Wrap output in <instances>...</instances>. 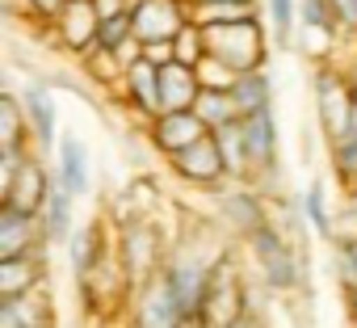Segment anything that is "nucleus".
I'll list each match as a JSON object with an SVG mask.
<instances>
[{"label": "nucleus", "mask_w": 357, "mask_h": 328, "mask_svg": "<svg viewBox=\"0 0 357 328\" xmlns=\"http://www.w3.org/2000/svg\"><path fill=\"white\" fill-rule=\"evenodd\" d=\"M240 248L248 253L261 290H269V295H298V290L311 295V286H307V274H311L307 244L294 240L278 219H269L265 228H257Z\"/></svg>", "instance_id": "nucleus-1"}, {"label": "nucleus", "mask_w": 357, "mask_h": 328, "mask_svg": "<svg viewBox=\"0 0 357 328\" xmlns=\"http://www.w3.org/2000/svg\"><path fill=\"white\" fill-rule=\"evenodd\" d=\"M261 286H248L244 282V269H240V253L236 244L215 261V274H211V286H206V303H202V315L198 324L202 328H227L244 315H257V299Z\"/></svg>", "instance_id": "nucleus-2"}, {"label": "nucleus", "mask_w": 357, "mask_h": 328, "mask_svg": "<svg viewBox=\"0 0 357 328\" xmlns=\"http://www.w3.org/2000/svg\"><path fill=\"white\" fill-rule=\"evenodd\" d=\"M311 110H315V131L324 143H336L353 131L357 93H353L340 64H315L311 68Z\"/></svg>", "instance_id": "nucleus-3"}, {"label": "nucleus", "mask_w": 357, "mask_h": 328, "mask_svg": "<svg viewBox=\"0 0 357 328\" xmlns=\"http://www.w3.org/2000/svg\"><path fill=\"white\" fill-rule=\"evenodd\" d=\"M206 51L244 76V72L269 68L273 38H269L265 17H248V22H231V26H206Z\"/></svg>", "instance_id": "nucleus-4"}, {"label": "nucleus", "mask_w": 357, "mask_h": 328, "mask_svg": "<svg viewBox=\"0 0 357 328\" xmlns=\"http://www.w3.org/2000/svg\"><path fill=\"white\" fill-rule=\"evenodd\" d=\"M168 244H172V236H168L164 228H155L151 215H147V219L118 223V244H114V253H118V265H122L130 290L143 286L147 278H155V274L164 269Z\"/></svg>", "instance_id": "nucleus-5"}, {"label": "nucleus", "mask_w": 357, "mask_h": 328, "mask_svg": "<svg viewBox=\"0 0 357 328\" xmlns=\"http://www.w3.org/2000/svg\"><path fill=\"white\" fill-rule=\"evenodd\" d=\"M211 202H215V223L236 240L244 244L257 228H265L273 219V202L252 186V181H223L219 190H206Z\"/></svg>", "instance_id": "nucleus-6"}, {"label": "nucleus", "mask_w": 357, "mask_h": 328, "mask_svg": "<svg viewBox=\"0 0 357 328\" xmlns=\"http://www.w3.org/2000/svg\"><path fill=\"white\" fill-rule=\"evenodd\" d=\"M126 324L130 328H185L194 324L181 307V299H176L172 282L164 278V269L155 278H147L143 286L130 290V307H126Z\"/></svg>", "instance_id": "nucleus-7"}, {"label": "nucleus", "mask_w": 357, "mask_h": 328, "mask_svg": "<svg viewBox=\"0 0 357 328\" xmlns=\"http://www.w3.org/2000/svg\"><path fill=\"white\" fill-rule=\"evenodd\" d=\"M51 156H43L38 147L17 164L13 173H5L0 181V202L5 207H17V211H30V215H43L51 190H55V164H47Z\"/></svg>", "instance_id": "nucleus-8"}, {"label": "nucleus", "mask_w": 357, "mask_h": 328, "mask_svg": "<svg viewBox=\"0 0 357 328\" xmlns=\"http://www.w3.org/2000/svg\"><path fill=\"white\" fill-rule=\"evenodd\" d=\"M164 164H168V173H172L176 181H185V186H194V190H219V186L227 181V164H223V151H219L215 131H211L206 139L190 143L185 151L168 156Z\"/></svg>", "instance_id": "nucleus-9"}, {"label": "nucleus", "mask_w": 357, "mask_h": 328, "mask_svg": "<svg viewBox=\"0 0 357 328\" xmlns=\"http://www.w3.org/2000/svg\"><path fill=\"white\" fill-rule=\"evenodd\" d=\"M97 30H101V13H97V0H68L63 13L47 26V38L72 55V59H84L93 47H97Z\"/></svg>", "instance_id": "nucleus-10"}, {"label": "nucleus", "mask_w": 357, "mask_h": 328, "mask_svg": "<svg viewBox=\"0 0 357 328\" xmlns=\"http://www.w3.org/2000/svg\"><path fill=\"white\" fill-rule=\"evenodd\" d=\"M130 22L143 43H172L194 22V9H190V0H135Z\"/></svg>", "instance_id": "nucleus-11"}, {"label": "nucleus", "mask_w": 357, "mask_h": 328, "mask_svg": "<svg viewBox=\"0 0 357 328\" xmlns=\"http://www.w3.org/2000/svg\"><path fill=\"white\" fill-rule=\"evenodd\" d=\"M143 135H147L151 151L168 160V156H176V151H185L190 143L206 139L211 126L198 118V110H164V114H155V118L143 126Z\"/></svg>", "instance_id": "nucleus-12"}, {"label": "nucleus", "mask_w": 357, "mask_h": 328, "mask_svg": "<svg viewBox=\"0 0 357 328\" xmlns=\"http://www.w3.org/2000/svg\"><path fill=\"white\" fill-rule=\"evenodd\" d=\"M17 93H22V105H26V118H30L34 147H38L43 156H51V151H55V143H59V135H63V126H59V97H55V89H51L47 80L30 76Z\"/></svg>", "instance_id": "nucleus-13"}, {"label": "nucleus", "mask_w": 357, "mask_h": 328, "mask_svg": "<svg viewBox=\"0 0 357 328\" xmlns=\"http://www.w3.org/2000/svg\"><path fill=\"white\" fill-rule=\"evenodd\" d=\"M51 164H55V181L76 194V198H89L93 194V181H97V169H93V151L89 143L76 135V131H63L55 151H51Z\"/></svg>", "instance_id": "nucleus-14"}, {"label": "nucleus", "mask_w": 357, "mask_h": 328, "mask_svg": "<svg viewBox=\"0 0 357 328\" xmlns=\"http://www.w3.org/2000/svg\"><path fill=\"white\" fill-rule=\"evenodd\" d=\"M118 101H122V110L126 114H135L143 126L155 118V114H164V101H160V68L155 64H147V59H139V64H130L126 72H122V80H118Z\"/></svg>", "instance_id": "nucleus-15"}, {"label": "nucleus", "mask_w": 357, "mask_h": 328, "mask_svg": "<svg viewBox=\"0 0 357 328\" xmlns=\"http://www.w3.org/2000/svg\"><path fill=\"white\" fill-rule=\"evenodd\" d=\"M294 202H298V215H303L307 232H311L319 244H332V240L340 236L344 202H336V198H332V190H328V181H324V177H315V181H307L303 190H294Z\"/></svg>", "instance_id": "nucleus-16"}, {"label": "nucleus", "mask_w": 357, "mask_h": 328, "mask_svg": "<svg viewBox=\"0 0 357 328\" xmlns=\"http://www.w3.org/2000/svg\"><path fill=\"white\" fill-rule=\"evenodd\" d=\"M114 244H118V228H114V219H101V215L84 219V223L76 228V236L68 240V265H72V278H80V274L97 269L101 261H109V257H114Z\"/></svg>", "instance_id": "nucleus-17"}, {"label": "nucleus", "mask_w": 357, "mask_h": 328, "mask_svg": "<svg viewBox=\"0 0 357 328\" xmlns=\"http://www.w3.org/2000/svg\"><path fill=\"white\" fill-rule=\"evenodd\" d=\"M51 244L34 248V253H22V257H0V299L9 295H30L38 286L51 282Z\"/></svg>", "instance_id": "nucleus-18"}, {"label": "nucleus", "mask_w": 357, "mask_h": 328, "mask_svg": "<svg viewBox=\"0 0 357 328\" xmlns=\"http://www.w3.org/2000/svg\"><path fill=\"white\" fill-rule=\"evenodd\" d=\"M51 324H59V307H55L51 282L30 290V295L0 299V328H51Z\"/></svg>", "instance_id": "nucleus-19"}, {"label": "nucleus", "mask_w": 357, "mask_h": 328, "mask_svg": "<svg viewBox=\"0 0 357 328\" xmlns=\"http://www.w3.org/2000/svg\"><path fill=\"white\" fill-rule=\"evenodd\" d=\"M244 139H248V151H252V177L261 169L282 164V122H278V105L273 110L244 114Z\"/></svg>", "instance_id": "nucleus-20"}, {"label": "nucleus", "mask_w": 357, "mask_h": 328, "mask_svg": "<svg viewBox=\"0 0 357 328\" xmlns=\"http://www.w3.org/2000/svg\"><path fill=\"white\" fill-rule=\"evenodd\" d=\"M43 244H51V240H47L38 215L0 202V257H22V253H34V248H43ZM51 248H55V244H51Z\"/></svg>", "instance_id": "nucleus-21"}, {"label": "nucleus", "mask_w": 357, "mask_h": 328, "mask_svg": "<svg viewBox=\"0 0 357 328\" xmlns=\"http://www.w3.org/2000/svg\"><path fill=\"white\" fill-rule=\"evenodd\" d=\"M202 97V76L198 68L181 64V59H172L160 68V101L164 110H194Z\"/></svg>", "instance_id": "nucleus-22"}, {"label": "nucleus", "mask_w": 357, "mask_h": 328, "mask_svg": "<svg viewBox=\"0 0 357 328\" xmlns=\"http://www.w3.org/2000/svg\"><path fill=\"white\" fill-rule=\"evenodd\" d=\"M76 194H68L59 181H55V190H51V198H47V207H43V232H47V240L55 244V248H68V240L76 236V228H80V219H76Z\"/></svg>", "instance_id": "nucleus-23"}, {"label": "nucleus", "mask_w": 357, "mask_h": 328, "mask_svg": "<svg viewBox=\"0 0 357 328\" xmlns=\"http://www.w3.org/2000/svg\"><path fill=\"white\" fill-rule=\"evenodd\" d=\"M30 147H34V135H30L22 93L5 89L0 93V151H30Z\"/></svg>", "instance_id": "nucleus-24"}, {"label": "nucleus", "mask_w": 357, "mask_h": 328, "mask_svg": "<svg viewBox=\"0 0 357 328\" xmlns=\"http://www.w3.org/2000/svg\"><path fill=\"white\" fill-rule=\"evenodd\" d=\"M240 114H257V110H273L278 105V76L269 68H257V72H244L231 89Z\"/></svg>", "instance_id": "nucleus-25"}, {"label": "nucleus", "mask_w": 357, "mask_h": 328, "mask_svg": "<svg viewBox=\"0 0 357 328\" xmlns=\"http://www.w3.org/2000/svg\"><path fill=\"white\" fill-rule=\"evenodd\" d=\"M215 139H219V151H223V164H227V181H252V151H248V139H244V118L231 122V126H219Z\"/></svg>", "instance_id": "nucleus-26"}, {"label": "nucleus", "mask_w": 357, "mask_h": 328, "mask_svg": "<svg viewBox=\"0 0 357 328\" xmlns=\"http://www.w3.org/2000/svg\"><path fill=\"white\" fill-rule=\"evenodd\" d=\"M194 22L206 26H231V22H248V17H265L261 0H202V5H190Z\"/></svg>", "instance_id": "nucleus-27"}, {"label": "nucleus", "mask_w": 357, "mask_h": 328, "mask_svg": "<svg viewBox=\"0 0 357 328\" xmlns=\"http://www.w3.org/2000/svg\"><path fill=\"white\" fill-rule=\"evenodd\" d=\"M261 13L278 51L298 43V0H261Z\"/></svg>", "instance_id": "nucleus-28"}, {"label": "nucleus", "mask_w": 357, "mask_h": 328, "mask_svg": "<svg viewBox=\"0 0 357 328\" xmlns=\"http://www.w3.org/2000/svg\"><path fill=\"white\" fill-rule=\"evenodd\" d=\"M328 274L340 290H353L357 286V236L353 232H340L332 244H328Z\"/></svg>", "instance_id": "nucleus-29"}, {"label": "nucleus", "mask_w": 357, "mask_h": 328, "mask_svg": "<svg viewBox=\"0 0 357 328\" xmlns=\"http://www.w3.org/2000/svg\"><path fill=\"white\" fill-rule=\"evenodd\" d=\"M328 164H332V177H336V190L349 194L357 190V131L328 143Z\"/></svg>", "instance_id": "nucleus-30"}, {"label": "nucleus", "mask_w": 357, "mask_h": 328, "mask_svg": "<svg viewBox=\"0 0 357 328\" xmlns=\"http://www.w3.org/2000/svg\"><path fill=\"white\" fill-rule=\"evenodd\" d=\"M198 118L211 126V131H219V126H231V122H240L244 114H240V105H236V97L231 93H219V89H202V97H198Z\"/></svg>", "instance_id": "nucleus-31"}, {"label": "nucleus", "mask_w": 357, "mask_h": 328, "mask_svg": "<svg viewBox=\"0 0 357 328\" xmlns=\"http://www.w3.org/2000/svg\"><path fill=\"white\" fill-rule=\"evenodd\" d=\"M80 68L89 72V80H93L97 89H109V93L118 89V80H122V72H126V68L118 64V55L105 51V47H93V51L80 59Z\"/></svg>", "instance_id": "nucleus-32"}, {"label": "nucleus", "mask_w": 357, "mask_h": 328, "mask_svg": "<svg viewBox=\"0 0 357 328\" xmlns=\"http://www.w3.org/2000/svg\"><path fill=\"white\" fill-rule=\"evenodd\" d=\"M172 43H176V59L190 64V68H198V64L211 55V51H206V30H202L198 22H190V26H185L181 34H176Z\"/></svg>", "instance_id": "nucleus-33"}, {"label": "nucleus", "mask_w": 357, "mask_h": 328, "mask_svg": "<svg viewBox=\"0 0 357 328\" xmlns=\"http://www.w3.org/2000/svg\"><path fill=\"white\" fill-rule=\"evenodd\" d=\"M198 76H202V89H219V93H231L236 80H240V72L227 68V64L215 59V55H206V59L198 64Z\"/></svg>", "instance_id": "nucleus-34"}, {"label": "nucleus", "mask_w": 357, "mask_h": 328, "mask_svg": "<svg viewBox=\"0 0 357 328\" xmlns=\"http://www.w3.org/2000/svg\"><path fill=\"white\" fill-rule=\"evenodd\" d=\"M126 38H135V22H130V13H118V17H101V30H97V47H105V51H118Z\"/></svg>", "instance_id": "nucleus-35"}, {"label": "nucleus", "mask_w": 357, "mask_h": 328, "mask_svg": "<svg viewBox=\"0 0 357 328\" xmlns=\"http://www.w3.org/2000/svg\"><path fill=\"white\" fill-rule=\"evenodd\" d=\"M332 13L340 22V34L357 43V0H332Z\"/></svg>", "instance_id": "nucleus-36"}, {"label": "nucleus", "mask_w": 357, "mask_h": 328, "mask_svg": "<svg viewBox=\"0 0 357 328\" xmlns=\"http://www.w3.org/2000/svg\"><path fill=\"white\" fill-rule=\"evenodd\" d=\"M340 232H353L357 236V190L344 194V215H340Z\"/></svg>", "instance_id": "nucleus-37"}, {"label": "nucleus", "mask_w": 357, "mask_h": 328, "mask_svg": "<svg viewBox=\"0 0 357 328\" xmlns=\"http://www.w3.org/2000/svg\"><path fill=\"white\" fill-rule=\"evenodd\" d=\"M97 13H101V17H118V13H130V0H97Z\"/></svg>", "instance_id": "nucleus-38"}, {"label": "nucleus", "mask_w": 357, "mask_h": 328, "mask_svg": "<svg viewBox=\"0 0 357 328\" xmlns=\"http://www.w3.org/2000/svg\"><path fill=\"white\" fill-rule=\"evenodd\" d=\"M340 68H344V76H349V84H353V93H357V47H353V55L340 59Z\"/></svg>", "instance_id": "nucleus-39"}, {"label": "nucleus", "mask_w": 357, "mask_h": 328, "mask_svg": "<svg viewBox=\"0 0 357 328\" xmlns=\"http://www.w3.org/2000/svg\"><path fill=\"white\" fill-rule=\"evenodd\" d=\"M340 295H344V311H349V320L357 324V286H353V290H340Z\"/></svg>", "instance_id": "nucleus-40"}, {"label": "nucleus", "mask_w": 357, "mask_h": 328, "mask_svg": "<svg viewBox=\"0 0 357 328\" xmlns=\"http://www.w3.org/2000/svg\"><path fill=\"white\" fill-rule=\"evenodd\" d=\"M227 328H261V320H257V315H244V320H236V324H227Z\"/></svg>", "instance_id": "nucleus-41"}, {"label": "nucleus", "mask_w": 357, "mask_h": 328, "mask_svg": "<svg viewBox=\"0 0 357 328\" xmlns=\"http://www.w3.org/2000/svg\"><path fill=\"white\" fill-rule=\"evenodd\" d=\"M185 328H202V324H185Z\"/></svg>", "instance_id": "nucleus-42"}, {"label": "nucleus", "mask_w": 357, "mask_h": 328, "mask_svg": "<svg viewBox=\"0 0 357 328\" xmlns=\"http://www.w3.org/2000/svg\"><path fill=\"white\" fill-rule=\"evenodd\" d=\"M190 5H202V0H190Z\"/></svg>", "instance_id": "nucleus-43"}]
</instances>
